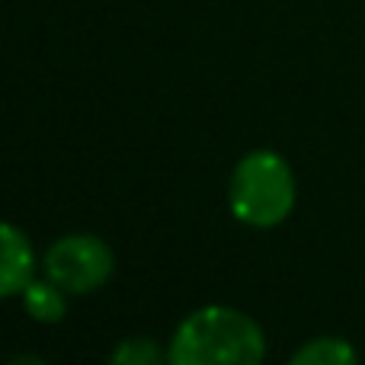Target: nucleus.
<instances>
[{"label": "nucleus", "instance_id": "nucleus-1", "mask_svg": "<svg viewBox=\"0 0 365 365\" xmlns=\"http://www.w3.org/2000/svg\"><path fill=\"white\" fill-rule=\"evenodd\" d=\"M266 334L247 311L205 304L180 321L167 365H263Z\"/></svg>", "mask_w": 365, "mask_h": 365}, {"label": "nucleus", "instance_id": "nucleus-2", "mask_svg": "<svg viewBox=\"0 0 365 365\" xmlns=\"http://www.w3.org/2000/svg\"><path fill=\"white\" fill-rule=\"evenodd\" d=\"M298 202V180L292 164L279 151L259 148L237 160L227 182V208L247 227H279Z\"/></svg>", "mask_w": 365, "mask_h": 365}, {"label": "nucleus", "instance_id": "nucleus-3", "mask_svg": "<svg viewBox=\"0 0 365 365\" xmlns=\"http://www.w3.org/2000/svg\"><path fill=\"white\" fill-rule=\"evenodd\" d=\"M42 269L68 295H90L109 282L115 253L96 234H64L45 250Z\"/></svg>", "mask_w": 365, "mask_h": 365}, {"label": "nucleus", "instance_id": "nucleus-4", "mask_svg": "<svg viewBox=\"0 0 365 365\" xmlns=\"http://www.w3.org/2000/svg\"><path fill=\"white\" fill-rule=\"evenodd\" d=\"M36 272V250L26 231L0 221V298L23 295Z\"/></svg>", "mask_w": 365, "mask_h": 365}, {"label": "nucleus", "instance_id": "nucleus-5", "mask_svg": "<svg viewBox=\"0 0 365 365\" xmlns=\"http://www.w3.org/2000/svg\"><path fill=\"white\" fill-rule=\"evenodd\" d=\"M23 308L38 324H61L68 317V292L51 282L48 276L32 279L23 289Z\"/></svg>", "mask_w": 365, "mask_h": 365}, {"label": "nucleus", "instance_id": "nucleus-6", "mask_svg": "<svg viewBox=\"0 0 365 365\" xmlns=\"http://www.w3.org/2000/svg\"><path fill=\"white\" fill-rule=\"evenodd\" d=\"M285 365H359V353L346 336L324 334L302 343Z\"/></svg>", "mask_w": 365, "mask_h": 365}, {"label": "nucleus", "instance_id": "nucleus-7", "mask_svg": "<svg viewBox=\"0 0 365 365\" xmlns=\"http://www.w3.org/2000/svg\"><path fill=\"white\" fill-rule=\"evenodd\" d=\"M109 365H167V349L151 336H128L115 343Z\"/></svg>", "mask_w": 365, "mask_h": 365}, {"label": "nucleus", "instance_id": "nucleus-8", "mask_svg": "<svg viewBox=\"0 0 365 365\" xmlns=\"http://www.w3.org/2000/svg\"><path fill=\"white\" fill-rule=\"evenodd\" d=\"M6 365H48V362H45L42 356H32V353H19V356H13V359L6 362Z\"/></svg>", "mask_w": 365, "mask_h": 365}]
</instances>
